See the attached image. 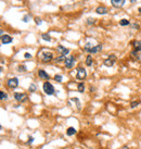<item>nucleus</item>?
<instances>
[{"label": "nucleus", "mask_w": 141, "mask_h": 149, "mask_svg": "<svg viewBox=\"0 0 141 149\" xmlns=\"http://www.w3.org/2000/svg\"><path fill=\"white\" fill-rule=\"evenodd\" d=\"M39 59L43 61V63H48L53 59V53L50 51H46V52H39Z\"/></svg>", "instance_id": "obj_1"}, {"label": "nucleus", "mask_w": 141, "mask_h": 149, "mask_svg": "<svg viewBox=\"0 0 141 149\" xmlns=\"http://www.w3.org/2000/svg\"><path fill=\"white\" fill-rule=\"evenodd\" d=\"M43 88L45 94H47L48 96H51V95H53L54 93H55L54 86L51 83H50V82H45V83H43Z\"/></svg>", "instance_id": "obj_2"}, {"label": "nucleus", "mask_w": 141, "mask_h": 149, "mask_svg": "<svg viewBox=\"0 0 141 149\" xmlns=\"http://www.w3.org/2000/svg\"><path fill=\"white\" fill-rule=\"evenodd\" d=\"M87 76V72L86 70L84 69V67H78L77 69V74H76V78L78 80V81H82V80H85Z\"/></svg>", "instance_id": "obj_3"}, {"label": "nucleus", "mask_w": 141, "mask_h": 149, "mask_svg": "<svg viewBox=\"0 0 141 149\" xmlns=\"http://www.w3.org/2000/svg\"><path fill=\"white\" fill-rule=\"evenodd\" d=\"M7 85H8V87L11 88V89L16 88V87L19 86V78H9V80H8V82H7Z\"/></svg>", "instance_id": "obj_4"}, {"label": "nucleus", "mask_w": 141, "mask_h": 149, "mask_svg": "<svg viewBox=\"0 0 141 149\" xmlns=\"http://www.w3.org/2000/svg\"><path fill=\"white\" fill-rule=\"evenodd\" d=\"M115 62H116V57L114 55H111L108 59H105V60L103 61V64L110 67V66H113L115 64Z\"/></svg>", "instance_id": "obj_5"}, {"label": "nucleus", "mask_w": 141, "mask_h": 149, "mask_svg": "<svg viewBox=\"0 0 141 149\" xmlns=\"http://www.w3.org/2000/svg\"><path fill=\"white\" fill-rule=\"evenodd\" d=\"M75 63H76V60L74 57H67V58L65 59V62H64L65 66H66L67 69H72L73 66L75 65Z\"/></svg>", "instance_id": "obj_6"}, {"label": "nucleus", "mask_w": 141, "mask_h": 149, "mask_svg": "<svg viewBox=\"0 0 141 149\" xmlns=\"http://www.w3.org/2000/svg\"><path fill=\"white\" fill-rule=\"evenodd\" d=\"M14 99L19 102H24L27 100V95L24 93H14Z\"/></svg>", "instance_id": "obj_7"}, {"label": "nucleus", "mask_w": 141, "mask_h": 149, "mask_svg": "<svg viewBox=\"0 0 141 149\" xmlns=\"http://www.w3.org/2000/svg\"><path fill=\"white\" fill-rule=\"evenodd\" d=\"M13 41V38L11 37V36H9V35H2L1 36V44L2 45H8V44H11Z\"/></svg>", "instance_id": "obj_8"}, {"label": "nucleus", "mask_w": 141, "mask_h": 149, "mask_svg": "<svg viewBox=\"0 0 141 149\" xmlns=\"http://www.w3.org/2000/svg\"><path fill=\"white\" fill-rule=\"evenodd\" d=\"M57 49H58V51H59V53L61 55H66L70 53V49H67V48H65V47H63L62 45H59L58 47H57Z\"/></svg>", "instance_id": "obj_9"}, {"label": "nucleus", "mask_w": 141, "mask_h": 149, "mask_svg": "<svg viewBox=\"0 0 141 149\" xmlns=\"http://www.w3.org/2000/svg\"><path fill=\"white\" fill-rule=\"evenodd\" d=\"M126 0H111V5L114 8H122L125 5Z\"/></svg>", "instance_id": "obj_10"}, {"label": "nucleus", "mask_w": 141, "mask_h": 149, "mask_svg": "<svg viewBox=\"0 0 141 149\" xmlns=\"http://www.w3.org/2000/svg\"><path fill=\"white\" fill-rule=\"evenodd\" d=\"M38 75H39V78H41V80H50V76H49V74L47 72L43 70V69H40V70H38Z\"/></svg>", "instance_id": "obj_11"}, {"label": "nucleus", "mask_w": 141, "mask_h": 149, "mask_svg": "<svg viewBox=\"0 0 141 149\" xmlns=\"http://www.w3.org/2000/svg\"><path fill=\"white\" fill-rule=\"evenodd\" d=\"M96 12H97L98 14H106L108 12V8H105V7H103V6H100L96 9Z\"/></svg>", "instance_id": "obj_12"}, {"label": "nucleus", "mask_w": 141, "mask_h": 149, "mask_svg": "<svg viewBox=\"0 0 141 149\" xmlns=\"http://www.w3.org/2000/svg\"><path fill=\"white\" fill-rule=\"evenodd\" d=\"M131 44H132V46H134L135 51L140 52L141 51V40H135V41H132Z\"/></svg>", "instance_id": "obj_13"}, {"label": "nucleus", "mask_w": 141, "mask_h": 149, "mask_svg": "<svg viewBox=\"0 0 141 149\" xmlns=\"http://www.w3.org/2000/svg\"><path fill=\"white\" fill-rule=\"evenodd\" d=\"M101 50H102V45H101V44L96 45V46L92 48L91 51H90V53H99Z\"/></svg>", "instance_id": "obj_14"}, {"label": "nucleus", "mask_w": 141, "mask_h": 149, "mask_svg": "<svg viewBox=\"0 0 141 149\" xmlns=\"http://www.w3.org/2000/svg\"><path fill=\"white\" fill-rule=\"evenodd\" d=\"M76 132H77V131H76L74 127H69V128L66 130V134H67L69 136H73V135H75Z\"/></svg>", "instance_id": "obj_15"}, {"label": "nucleus", "mask_w": 141, "mask_h": 149, "mask_svg": "<svg viewBox=\"0 0 141 149\" xmlns=\"http://www.w3.org/2000/svg\"><path fill=\"white\" fill-rule=\"evenodd\" d=\"M93 47H94V46H93L92 44H90V43H87V44L85 45V47H84V50L90 53V51L92 50V48H93Z\"/></svg>", "instance_id": "obj_16"}, {"label": "nucleus", "mask_w": 141, "mask_h": 149, "mask_svg": "<svg viewBox=\"0 0 141 149\" xmlns=\"http://www.w3.org/2000/svg\"><path fill=\"white\" fill-rule=\"evenodd\" d=\"M65 59H66V58H65V55H60L58 58H55V59H54V62H55V63H60V62H65Z\"/></svg>", "instance_id": "obj_17"}, {"label": "nucleus", "mask_w": 141, "mask_h": 149, "mask_svg": "<svg viewBox=\"0 0 141 149\" xmlns=\"http://www.w3.org/2000/svg\"><path fill=\"white\" fill-rule=\"evenodd\" d=\"M92 62H93V60H92V57L90 55H87L86 58V65L87 66H91L92 65Z\"/></svg>", "instance_id": "obj_18"}, {"label": "nucleus", "mask_w": 141, "mask_h": 149, "mask_svg": "<svg viewBox=\"0 0 141 149\" xmlns=\"http://www.w3.org/2000/svg\"><path fill=\"white\" fill-rule=\"evenodd\" d=\"M131 58L135 59V60H140L141 59V57L139 55L138 51H132V52H131Z\"/></svg>", "instance_id": "obj_19"}, {"label": "nucleus", "mask_w": 141, "mask_h": 149, "mask_svg": "<svg viewBox=\"0 0 141 149\" xmlns=\"http://www.w3.org/2000/svg\"><path fill=\"white\" fill-rule=\"evenodd\" d=\"M77 90L79 92V93H84L85 92V84L84 83H79L77 85Z\"/></svg>", "instance_id": "obj_20"}, {"label": "nucleus", "mask_w": 141, "mask_h": 149, "mask_svg": "<svg viewBox=\"0 0 141 149\" xmlns=\"http://www.w3.org/2000/svg\"><path fill=\"white\" fill-rule=\"evenodd\" d=\"M119 25L120 26H127V25H129V21L127 19H122L119 21Z\"/></svg>", "instance_id": "obj_21"}, {"label": "nucleus", "mask_w": 141, "mask_h": 149, "mask_svg": "<svg viewBox=\"0 0 141 149\" xmlns=\"http://www.w3.org/2000/svg\"><path fill=\"white\" fill-rule=\"evenodd\" d=\"M70 101H74V102H76V105H77V109H78V110H80L81 105H80V102H79V100L77 99V98H72Z\"/></svg>", "instance_id": "obj_22"}, {"label": "nucleus", "mask_w": 141, "mask_h": 149, "mask_svg": "<svg viewBox=\"0 0 141 149\" xmlns=\"http://www.w3.org/2000/svg\"><path fill=\"white\" fill-rule=\"evenodd\" d=\"M41 38H43V40H46V41H51V37H50L49 34H43V35H41Z\"/></svg>", "instance_id": "obj_23"}, {"label": "nucleus", "mask_w": 141, "mask_h": 149, "mask_svg": "<svg viewBox=\"0 0 141 149\" xmlns=\"http://www.w3.org/2000/svg\"><path fill=\"white\" fill-rule=\"evenodd\" d=\"M28 90H29L31 93H35V92L37 90V86H36L35 84H31V85H29V88H28Z\"/></svg>", "instance_id": "obj_24"}, {"label": "nucleus", "mask_w": 141, "mask_h": 149, "mask_svg": "<svg viewBox=\"0 0 141 149\" xmlns=\"http://www.w3.org/2000/svg\"><path fill=\"white\" fill-rule=\"evenodd\" d=\"M0 96H1V97H0V99L1 100H7L8 99V94L5 93V92H1V93H0Z\"/></svg>", "instance_id": "obj_25"}, {"label": "nucleus", "mask_w": 141, "mask_h": 149, "mask_svg": "<svg viewBox=\"0 0 141 149\" xmlns=\"http://www.w3.org/2000/svg\"><path fill=\"white\" fill-rule=\"evenodd\" d=\"M17 70H19L20 72H26L27 71V67H26V65H24V64H21V65H19Z\"/></svg>", "instance_id": "obj_26"}, {"label": "nucleus", "mask_w": 141, "mask_h": 149, "mask_svg": "<svg viewBox=\"0 0 141 149\" xmlns=\"http://www.w3.org/2000/svg\"><path fill=\"white\" fill-rule=\"evenodd\" d=\"M140 104H141L140 100H138V101H132V102L130 104V107L134 109V108H136V107H138V105H140Z\"/></svg>", "instance_id": "obj_27"}, {"label": "nucleus", "mask_w": 141, "mask_h": 149, "mask_svg": "<svg viewBox=\"0 0 141 149\" xmlns=\"http://www.w3.org/2000/svg\"><path fill=\"white\" fill-rule=\"evenodd\" d=\"M34 20H35V22H36V24H37V25H40V24L43 23V20H41L40 17H36L35 19H34Z\"/></svg>", "instance_id": "obj_28"}, {"label": "nucleus", "mask_w": 141, "mask_h": 149, "mask_svg": "<svg viewBox=\"0 0 141 149\" xmlns=\"http://www.w3.org/2000/svg\"><path fill=\"white\" fill-rule=\"evenodd\" d=\"M62 75H55V76H54V80H55V81H57V82H59V83H61V82H62Z\"/></svg>", "instance_id": "obj_29"}, {"label": "nucleus", "mask_w": 141, "mask_h": 149, "mask_svg": "<svg viewBox=\"0 0 141 149\" xmlns=\"http://www.w3.org/2000/svg\"><path fill=\"white\" fill-rule=\"evenodd\" d=\"M131 26H132L134 29H139V28H140V25H139L138 23H132V24H131Z\"/></svg>", "instance_id": "obj_30"}, {"label": "nucleus", "mask_w": 141, "mask_h": 149, "mask_svg": "<svg viewBox=\"0 0 141 149\" xmlns=\"http://www.w3.org/2000/svg\"><path fill=\"white\" fill-rule=\"evenodd\" d=\"M22 21H23L24 23H27L28 21H29V15H24L23 19H22Z\"/></svg>", "instance_id": "obj_31"}, {"label": "nucleus", "mask_w": 141, "mask_h": 149, "mask_svg": "<svg viewBox=\"0 0 141 149\" xmlns=\"http://www.w3.org/2000/svg\"><path fill=\"white\" fill-rule=\"evenodd\" d=\"M87 23H88V24H93V23H96V20H94V19H91V17H88Z\"/></svg>", "instance_id": "obj_32"}, {"label": "nucleus", "mask_w": 141, "mask_h": 149, "mask_svg": "<svg viewBox=\"0 0 141 149\" xmlns=\"http://www.w3.org/2000/svg\"><path fill=\"white\" fill-rule=\"evenodd\" d=\"M24 58H25V59H31V58H32V55H31L29 52H26V53L24 55Z\"/></svg>", "instance_id": "obj_33"}, {"label": "nucleus", "mask_w": 141, "mask_h": 149, "mask_svg": "<svg viewBox=\"0 0 141 149\" xmlns=\"http://www.w3.org/2000/svg\"><path fill=\"white\" fill-rule=\"evenodd\" d=\"M34 140H35V138L34 137H29L28 138V142H27V144H28V145H31V144L34 143Z\"/></svg>", "instance_id": "obj_34"}, {"label": "nucleus", "mask_w": 141, "mask_h": 149, "mask_svg": "<svg viewBox=\"0 0 141 149\" xmlns=\"http://www.w3.org/2000/svg\"><path fill=\"white\" fill-rule=\"evenodd\" d=\"M90 92H94V87H90Z\"/></svg>", "instance_id": "obj_35"}, {"label": "nucleus", "mask_w": 141, "mask_h": 149, "mask_svg": "<svg viewBox=\"0 0 141 149\" xmlns=\"http://www.w3.org/2000/svg\"><path fill=\"white\" fill-rule=\"evenodd\" d=\"M136 1H137V0H130V2H131V3H135Z\"/></svg>", "instance_id": "obj_36"}, {"label": "nucleus", "mask_w": 141, "mask_h": 149, "mask_svg": "<svg viewBox=\"0 0 141 149\" xmlns=\"http://www.w3.org/2000/svg\"><path fill=\"white\" fill-rule=\"evenodd\" d=\"M138 11H139V13L141 14V7H140V8H138Z\"/></svg>", "instance_id": "obj_37"}, {"label": "nucleus", "mask_w": 141, "mask_h": 149, "mask_svg": "<svg viewBox=\"0 0 141 149\" xmlns=\"http://www.w3.org/2000/svg\"><path fill=\"white\" fill-rule=\"evenodd\" d=\"M123 149H129V148H127V147H124V148H123Z\"/></svg>", "instance_id": "obj_38"}]
</instances>
